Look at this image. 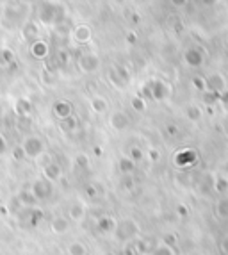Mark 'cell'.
Instances as JSON below:
<instances>
[{
    "label": "cell",
    "mask_w": 228,
    "mask_h": 255,
    "mask_svg": "<svg viewBox=\"0 0 228 255\" xmlns=\"http://www.w3.org/2000/svg\"><path fill=\"white\" fill-rule=\"evenodd\" d=\"M27 5L21 2H7L2 5L0 11V20L4 27H16L23 25L27 21Z\"/></svg>",
    "instance_id": "6da1fadb"
},
{
    "label": "cell",
    "mask_w": 228,
    "mask_h": 255,
    "mask_svg": "<svg viewBox=\"0 0 228 255\" xmlns=\"http://www.w3.org/2000/svg\"><path fill=\"white\" fill-rule=\"evenodd\" d=\"M36 16H38L39 27H52L61 18L66 16V13H64V9H61V5L54 4V2H43V4H39Z\"/></svg>",
    "instance_id": "7a4b0ae2"
},
{
    "label": "cell",
    "mask_w": 228,
    "mask_h": 255,
    "mask_svg": "<svg viewBox=\"0 0 228 255\" xmlns=\"http://www.w3.org/2000/svg\"><path fill=\"white\" fill-rule=\"evenodd\" d=\"M139 234V225L137 221L130 220V218H125V220H119L118 225H116V230H114V238L118 241H130L135 236Z\"/></svg>",
    "instance_id": "3957f363"
},
{
    "label": "cell",
    "mask_w": 228,
    "mask_h": 255,
    "mask_svg": "<svg viewBox=\"0 0 228 255\" xmlns=\"http://www.w3.org/2000/svg\"><path fill=\"white\" fill-rule=\"evenodd\" d=\"M102 66V59L97 52H82L77 57V68L81 70L82 73H95L98 72Z\"/></svg>",
    "instance_id": "277c9868"
},
{
    "label": "cell",
    "mask_w": 228,
    "mask_h": 255,
    "mask_svg": "<svg viewBox=\"0 0 228 255\" xmlns=\"http://www.w3.org/2000/svg\"><path fill=\"white\" fill-rule=\"evenodd\" d=\"M27 159H39L45 153V141L39 136H27L21 143Z\"/></svg>",
    "instance_id": "5b68a950"
},
{
    "label": "cell",
    "mask_w": 228,
    "mask_h": 255,
    "mask_svg": "<svg viewBox=\"0 0 228 255\" xmlns=\"http://www.w3.org/2000/svg\"><path fill=\"white\" fill-rule=\"evenodd\" d=\"M30 193L36 196V200L41 202V200H47L50 198L52 193H54V184L48 182L41 177V179H36L32 184H30Z\"/></svg>",
    "instance_id": "8992f818"
},
{
    "label": "cell",
    "mask_w": 228,
    "mask_h": 255,
    "mask_svg": "<svg viewBox=\"0 0 228 255\" xmlns=\"http://www.w3.org/2000/svg\"><path fill=\"white\" fill-rule=\"evenodd\" d=\"M39 32H41V27L36 20H27L23 25L20 27V36L21 39H25V41H36L39 39Z\"/></svg>",
    "instance_id": "52a82bcc"
},
{
    "label": "cell",
    "mask_w": 228,
    "mask_h": 255,
    "mask_svg": "<svg viewBox=\"0 0 228 255\" xmlns=\"http://www.w3.org/2000/svg\"><path fill=\"white\" fill-rule=\"evenodd\" d=\"M93 38V30L88 23H77L73 25V30H72V39L79 45H86V43L91 41Z\"/></svg>",
    "instance_id": "ba28073f"
},
{
    "label": "cell",
    "mask_w": 228,
    "mask_h": 255,
    "mask_svg": "<svg viewBox=\"0 0 228 255\" xmlns=\"http://www.w3.org/2000/svg\"><path fill=\"white\" fill-rule=\"evenodd\" d=\"M29 52L34 59L43 61V59H47L48 54H50V45H48V41H45V39L39 38L29 45Z\"/></svg>",
    "instance_id": "9c48e42d"
},
{
    "label": "cell",
    "mask_w": 228,
    "mask_h": 255,
    "mask_svg": "<svg viewBox=\"0 0 228 255\" xmlns=\"http://www.w3.org/2000/svg\"><path fill=\"white\" fill-rule=\"evenodd\" d=\"M128 124H130V118H128V115L125 113V111H114V113H111L109 116V125L111 128H114V130H125V128L128 127Z\"/></svg>",
    "instance_id": "30bf717a"
},
{
    "label": "cell",
    "mask_w": 228,
    "mask_h": 255,
    "mask_svg": "<svg viewBox=\"0 0 228 255\" xmlns=\"http://www.w3.org/2000/svg\"><path fill=\"white\" fill-rule=\"evenodd\" d=\"M116 225H118V221L114 220L113 216H109V214H104V216H100L97 220V230L100 232V234H104V236L114 234Z\"/></svg>",
    "instance_id": "8fae6325"
},
{
    "label": "cell",
    "mask_w": 228,
    "mask_h": 255,
    "mask_svg": "<svg viewBox=\"0 0 228 255\" xmlns=\"http://www.w3.org/2000/svg\"><path fill=\"white\" fill-rule=\"evenodd\" d=\"M52 113L57 120H66L70 116H73V106L68 100H57L52 106Z\"/></svg>",
    "instance_id": "7c38bea8"
},
{
    "label": "cell",
    "mask_w": 228,
    "mask_h": 255,
    "mask_svg": "<svg viewBox=\"0 0 228 255\" xmlns=\"http://www.w3.org/2000/svg\"><path fill=\"white\" fill-rule=\"evenodd\" d=\"M70 227H72V221L68 220L66 216H55L50 221V230L57 236H64L70 232Z\"/></svg>",
    "instance_id": "4fadbf2b"
},
{
    "label": "cell",
    "mask_w": 228,
    "mask_h": 255,
    "mask_svg": "<svg viewBox=\"0 0 228 255\" xmlns=\"http://www.w3.org/2000/svg\"><path fill=\"white\" fill-rule=\"evenodd\" d=\"M32 102H30L27 97H20L14 100V115L20 116V118H27V116H30V113H32Z\"/></svg>",
    "instance_id": "5bb4252c"
},
{
    "label": "cell",
    "mask_w": 228,
    "mask_h": 255,
    "mask_svg": "<svg viewBox=\"0 0 228 255\" xmlns=\"http://www.w3.org/2000/svg\"><path fill=\"white\" fill-rule=\"evenodd\" d=\"M61 175H63V171H61V166L57 162L52 161L43 166V179L48 180V182H57L61 179Z\"/></svg>",
    "instance_id": "9a60e30c"
},
{
    "label": "cell",
    "mask_w": 228,
    "mask_h": 255,
    "mask_svg": "<svg viewBox=\"0 0 228 255\" xmlns=\"http://www.w3.org/2000/svg\"><path fill=\"white\" fill-rule=\"evenodd\" d=\"M14 200L20 204L21 209H27V207H34V205H38L39 202L36 200V196L30 193V189H21L20 193L16 195V198Z\"/></svg>",
    "instance_id": "2e32d148"
},
{
    "label": "cell",
    "mask_w": 228,
    "mask_h": 255,
    "mask_svg": "<svg viewBox=\"0 0 228 255\" xmlns=\"http://www.w3.org/2000/svg\"><path fill=\"white\" fill-rule=\"evenodd\" d=\"M86 216V205L81 202H75L68 207V220L70 221H82Z\"/></svg>",
    "instance_id": "e0dca14e"
},
{
    "label": "cell",
    "mask_w": 228,
    "mask_h": 255,
    "mask_svg": "<svg viewBox=\"0 0 228 255\" xmlns=\"http://www.w3.org/2000/svg\"><path fill=\"white\" fill-rule=\"evenodd\" d=\"M55 34L57 36H72V30H73V21H72V18H68V16H64V18H61L57 23H55Z\"/></svg>",
    "instance_id": "ac0fdd59"
},
{
    "label": "cell",
    "mask_w": 228,
    "mask_h": 255,
    "mask_svg": "<svg viewBox=\"0 0 228 255\" xmlns=\"http://www.w3.org/2000/svg\"><path fill=\"white\" fill-rule=\"evenodd\" d=\"M16 63V55L9 47H0V68H9Z\"/></svg>",
    "instance_id": "d6986e66"
},
{
    "label": "cell",
    "mask_w": 228,
    "mask_h": 255,
    "mask_svg": "<svg viewBox=\"0 0 228 255\" xmlns=\"http://www.w3.org/2000/svg\"><path fill=\"white\" fill-rule=\"evenodd\" d=\"M89 107H91V111H93L95 115H104V113L109 109V104H107V100L104 97L97 95V97H91V100H89Z\"/></svg>",
    "instance_id": "ffe728a7"
},
{
    "label": "cell",
    "mask_w": 228,
    "mask_h": 255,
    "mask_svg": "<svg viewBox=\"0 0 228 255\" xmlns=\"http://www.w3.org/2000/svg\"><path fill=\"white\" fill-rule=\"evenodd\" d=\"M66 254L68 255H88L89 250H88V247H86L84 243L73 241V243H70V245H68Z\"/></svg>",
    "instance_id": "44dd1931"
},
{
    "label": "cell",
    "mask_w": 228,
    "mask_h": 255,
    "mask_svg": "<svg viewBox=\"0 0 228 255\" xmlns=\"http://www.w3.org/2000/svg\"><path fill=\"white\" fill-rule=\"evenodd\" d=\"M59 127H61V130L66 132V134H72V132H75L77 128H79V120H77L75 116H70V118H66V120H61Z\"/></svg>",
    "instance_id": "7402d4cb"
},
{
    "label": "cell",
    "mask_w": 228,
    "mask_h": 255,
    "mask_svg": "<svg viewBox=\"0 0 228 255\" xmlns=\"http://www.w3.org/2000/svg\"><path fill=\"white\" fill-rule=\"evenodd\" d=\"M113 70L114 73L119 77V81L123 82V84H128V81H130V70L127 68V66H123V64H113Z\"/></svg>",
    "instance_id": "603a6c76"
},
{
    "label": "cell",
    "mask_w": 228,
    "mask_h": 255,
    "mask_svg": "<svg viewBox=\"0 0 228 255\" xmlns=\"http://www.w3.org/2000/svg\"><path fill=\"white\" fill-rule=\"evenodd\" d=\"M150 97H153L155 100H162L166 97L162 82H150Z\"/></svg>",
    "instance_id": "cb8c5ba5"
},
{
    "label": "cell",
    "mask_w": 228,
    "mask_h": 255,
    "mask_svg": "<svg viewBox=\"0 0 228 255\" xmlns=\"http://www.w3.org/2000/svg\"><path fill=\"white\" fill-rule=\"evenodd\" d=\"M73 164H75L77 168H79V170H88L89 166H91V161H89L88 153L79 152L75 155V159H73Z\"/></svg>",
    "instance_id": "d4e9b609"
},
{
    "label": "cell",
    "mask_w": 228,
    "mask_h": 255,
    "mask_svg": "<svg viewBox=\"0 0 228 255\" xmlns=\"http://www.w3.org/2000/svg\"><path fill=\"white\" fill-rule=\"evenodd\" d=\"M134 161H130V157H121L118 161V170L121 171L123 175H130L134 171Z\"/></svg>",
    "instance_id": "484cf974"
},
{
    "label": "cell",
    "mask_w": 228,
    "mask_h": 255,
    "mask_svg": "<svg viewBox=\"0 0 228 255\" xmlns=\"http://www.w3.org/2000/svg\"><path fill=\"white\" fill-rule=\"evenodd\" d=\"M41 79L47 86H54L55 82H57V73H55L54 70H50V68H45L41 72Z\"/></svg>",
    "instance_id": "4316f807"
},
{
    "label": "cell",
    "mask_w": 228,
    "mask_h": 255,
    "mask_svg": "<svg viewBox=\"0 0 228 255\" xmlns=\"http://www.w3.org/2000/svg\"><path fill=\"white\" fill-rule=\"evenodd\" d=\"M130 106H132V109L137 111V113H143V111L146 109V104H144L143 97H132Z\"/></svg>",
    "instance_id": "83f0119b"
},
{
    "label": "cell",
    "mask_w": 228,
    "mask_h": 255,
    "mask_svg": "<svg viewBox=\"0 0 228 255\" xmlns=\"http://www.w3.org/2000/svg\"><path fill=\"white\" fill-rule=\"evenodd\" d=\"M11 155H13L14 161H25V152H23V148H21V145L14 146L13 152H11Z\"/></svg>",
    "instance_id": "f1b7e54d"
},
{
    "label": "cell",
    "mask_w": 228,
    "mask_h": 255,
    "mask_svg": "<svg viewBox=\"0 0 228 255\" xmlns=\"http://www.w3.org/2000/svg\"><path fill=\"white\" fill-rule=\"evenodd\" d=\"M128 155H130V161H141L143 159V150L137 148V146H132L130 150H128Z\"/></svg>",
    "instance_id": "f546056e"
},
{
    "label": "cell",
    "mask_w": 228,
    "mask_h": 255,
    "mask_svg": "<svg viewBox=\"0 0 228 255\" xmlns=\"http://www.w3.org/2000/svg\"><path fill=\"white\" fill-rule=\"evenodd\" d=\"M109 79H111V82H113V84L116 86V88H118V90H123V88L127 86V84H123V82L119 81V77L116 75V73H114V70H113V68L109 70Z\"/></svg>",
    "instance_id": "4dcf8cb0"
},
{
    "label": "cell",
    "mask_w": 228,
    "mask_h": 255,
    "mask_svg": "<svg viewBox=\"0 0 228 255\" xmlns=\"http://www.w3.org/2000/svg\"><path fill=\"white\" fill-rule=\"evenodd\" d=\"M84 193L89 196V198H97L100 193H98V187L95 186V184H88V186L84 187Z\"/></svg>",
    "instance_id": "1f68e13d"
},
{
    "label": "cell",
    "mask_w": 228,
    "mask_h": 255,
    "mask_svg": "<svg viewBox=\"0 0 228 255\" xmlns=\"http://www.w3.org/2000/svg\"><path fill=\"white\" fill-rule=\"evenodd\" d=\"M134 179H132L130 175H125L123 177V180H121V186H123V189H127V191H132L134 189Z\"/></svg>",
    "instance_id": "d6a6232c"
},
{
    "label": "cell",
    "mask_w": 228,
    "mask_h": 255,
    "mask_svg": "<svg viewBox=\"0 0 228 255\" xmlns=\"http://www.w3.org/2000/svg\"><path fill=\"white\" fill-rule=\"evenodd\" d=\"M7 139H5L4 136H2V134H0V155H4L5 152H7Z\"/></svg>",
    "instance_id": "836d02e7"
},
{
    "label": "cell",
    "mask_w": 228,
    "mask_h": 255,
    "mask_svg": "<svg viewBox=\"0 0 228 255\" xmlns=\"http://www.w3.org/2000/svg\"><path fill=\"white\" fill-rule=\"evenodd\" d=\"M152 255H173V254H171V250H168V248L161 247V248H157V250L153 252Z\"/></svg>",
    "instance_id": "e575fe53"
},
{
    "label": "cell",
    "mask_w": 228,
    "mask_h": 255,
    "mask_svg": "<svg viewBox=\"0 0 228 255\" xmlns=\"http://www.w3.org/2000/svg\"><path fill=\"white\" fill-rule=\"evenodd\" d=\"M125 39H127V43H135V39H137V36H135V32H127V36H125Z\"/></svg>",
    "instance_id": "d590c367"
},
{
    "label": "cell",
    "mask_w": 228,
    "mask_h": 255,
    "mask_svg": "<svg viewBox=\"0 0 228 255\" xmlns=\"http://www.w3.org/2000/svg\"><path fill=\"white\" fill-rule=\"evenodd\" d=\"M119 255H134V250L132 248H123V252Z\"/></svg>",
    "instance_id": "8d00e7d4"
},
{
    "label": "cell",
    "mask_w": 228,
    "mask_h": 255,
    "mask_svg": "<svg viewBox=\"0 0 228 255\" xmlns=\"http://www.w3.org/2000/svg\"><path fill=\"white\" fill-rule=\"evenodd\" d=\"M150 152H152V153H150V155H152V159H159V153H155V150H150Z\"/></svg>",
    "instance_id": "74e56055"
},
{
    "label": "cell",
    "mask_w": 228,
    "mask_h": 255,
    "mask_svg": "<svg viewBox=\"0 0 228 255\" xmlns=\"http://www.w3.org/2000/svg\"><path fill=\"white\" fill-rule=\"evenodd\" d=\"M95 153H97V155H102V153H104V152H102V148H98V146H95Z\"/></svg>",
    "instance_id": "f35d334b"
},
{
    "label": "cell",
    "mask_w": 228,
    "mask_h": 255,
    "mask_svg": "<svg viewBox=\"0 0 228 255\" xmlns=\"http://www.w3.org/2000/svg\"><path fill=\"white\" fill-rule=\"evenodd\" d=\"M102 255H118V254H114V252H104Z\"/></svg>",
    "instance_id": "ab89813d"
}]
</instances>
